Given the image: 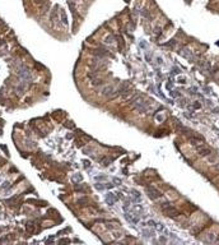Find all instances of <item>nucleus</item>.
<instances>
[{
	"instance_id": "5",
	"label": "nucleus",
	"mask_w": 219,
	"mask_h": 245,
	"mask_svg": "<svg viewBox=\"0 0 219 245\" xmlns=\"http://www.w3.org/2000/svg\"><path fill=\"white\" fill-rule=\"evenodd\" d=\"M113 92H117V91H115V87L113 86H107V87H105L102 90V94L103 96H112Z\"/></svg>"
},
{
	"instance_id": "1",
	"label": "nucleus",
	"mask_w": 219,
	"mask_h": 245,
	"mask_svg": "<svg viewBox=\"0 0 219 245\" xmlns=\"http://www.w3.org/2000/svg\"><path fill=\"white\" fill-rule=\"evenodd\" d=\"M162 211H163V213L166 214V216H168V217H177L178 214H180V212H178V209H176L173 206H171V204H168V203H163L162 204Z\"/></svg>"
},
{
	"instance_id": "2",
	"label": "nucleus",
	"mask_w": 219,
	"mask_h": 245,
	"mask_svg": "<svg viewBox=\"0 0 219 245\" xmlns=\"http://www.w3.org/2000/svg\"><path fill=\"white\" fill-rule=\"evenodd\" d=\"M147 193H148V197L150 199H158V198H160V195H162V193L157 188H154V186H148L147 188Z\"/></svg>"
},
{
	"instance_id": "3",
	"label": "nucleus",
	"mask_w": 219,
	"mask_h": 245,
	"mask_svg": "<svg viewBox=\"0 0 219 245\" xmlns=\"http://www.w3.org/2000/svg\"><path fill=\"white\" fill-rule=\"evenodd\" d=\"M180 55H182L184 58H186V59H188V60H194V55H192V52L188 50V49H182L181 51H180Z\"/></svg>"
},
{
	"instance_id": "11",
	"label": "nucleus",
	"mask_w": 219,
	"mask_h": 245,
	"mask_svg": "<svg viewBox=\"0 0 219 245\" xmlns=\"http://www.w3.org/2000/svg\"><path fill=\"white\" fill-rule=\"evenodd\" d=\"M194 107H195V108H200V107H201V105L196 102V104H194Z\"/></svg>"
},
{
	"instance_id": "6",
	"label": "nucleus",
	"mask_w": 219,
	"mask_h": 245,
	"mask_svg": "<svg viewBox=\"0 0 219 245\" xmlns=\"http://www.w3.org/2000/svg\"><path fill=\"white\" fill-rule=\"evenodd\" d=\"M19 74H20V77H22V78H24V79H28V78H31V76H30V70H28V68H26V66L20 68V72H19Z\"/></svg>"
},
{
	"instance_id": "10",
	"label": "nucleus",
	"mask_w": 219,
	"mask_h": 245,
	"mask_svg": "<svg viewBox=\"0 0 219 245\" xmlns=\"http://www.w3.org/2000/svg\"><path fill=\"white\" fill-rule=\"evenodd\" d=\"M148 225H149V226H152V227H156V222H154V221H149V222H148Z\"/></svg>"
},
{
	"instance_id": "7",
	"label": "nucleus",
	"mask_w": 219,
	"mask_h": 245,
	"mask_svg": "<svg viewBox=\"0 0 219 245\" xmlns=\"http://www.w3.org/2000/svg\"><path fill=\"white\" fill-rule=\"evenodd\" d=\"M60 15H61V22H63L64 26H68V17H66V13L64 12L63 9L60 10Z\"/></svg>"
},
{
	"instance_id": "8",
	"label": "nucleus",
	"mask_w": 219,
	"mask_h": 245,
	"mask_svg": "<svg viewBox=\"0 0 219 245\" xmlns=\"http://www.w3.org/2000/svg\"><path fill=\"white\" fill-rule=\"evenodd\" d=\"M113 40H115V38H113V36H110V37H107V38H106V42H107V44H112V42H113Z\"/></svg>"
},
{
	"instance_id": "9",
	"label": "nucleus",
	"mask_w": 219,
	"mask_h": 245,
	"mask_svg": "<svg viewBox=\"0 0 219 245\" xmlns=\"http://www.w3.org/2000/svg\"><path fill=\"white\" fill-rule=\"evenodd\" d=\"M27 230H28L30 232H33V225H32V223H30V225H27Z\"/></svg>"
},
{
	"instance_id": "12",
	"label": "nucleus",
	"mask_w": 219,
	"mask_h": 245,
	"mask_svg": "<svg viewBox=\"0 0 219 245\" xmlns=\"http://www.w3.org/2000/svg\"><path fill=\"white\" fill-rule=\"evenodd\" d=\"M218 134H219V132H218Z\"/></svg>"
},
{
	"instance_id": "4",
	"label": "nucleus",
	"mask_w": 219,
	"mask_h": 245,
	"mask_svg": "<svg viewBox=\"0 0 219 245\" xmlns=\"http://www.w3.org/2000/svg\"><path fill=\"white\" fill-rule=\"evenodd\" d=\"M198 152L200 156H209L211 153V149L209 147H205V146H201V147H198Z\"/></svg>"
}]
</instances>
